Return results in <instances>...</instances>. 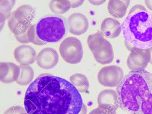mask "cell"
<instances>
[{"instance_id":"1","label":"cell","mask_w":152,"mask_h":114,"mask_svg":"<svg viewBox=\"0 0 152 114\" xmlns=\"http://www.w3.org/2000/svg\"><path fill=\"white\" fill-rule=\"evenodd\" d=\"M24 104L28 114H78L84 104L80 92L71 82L44 74L29 85Z\"/></svg>"},{"instance_id":"2","label":"cell","mask_w":152,"mask_h":114,"mask_svg":"<svg viewBox=\"0 0 152 114\" xmlns=\"http://www.w3.org/2000/svg\"><path fill=\"white\" fill-rule=\"evenodd\" d=\"M119 106L130 114H152V73L130 71L117 88Z\"/></svg>"},{"instance_id":"3","label":"cell","mask_w":152,"mask_h":114,"mask_svg":"<svg viewBox=\"0 0 152 114\" xmlns=\"http://www.w3.org/2000/svg\"><path fill=\"white\" fill-rule=\"evenodd\" d=\"M123 36L133 47L147 50L152 47V12L139 9L131 12L121 24Z\"/></svg>"},{"instance_id":"4","label":"cell","mask_w":152,"mask_h":114,"mask_svg":"<svg viewBox=\"0 0 152 114\" xmlns=\"http://www.w3.org/2000/svg\"><path fill=\"white\" fill-rule=\"evenodd\" d=\"M35 31L39 39L43 42H57L65 35L66 24L61 17L48 16L40 19L36 24Z\"/></svg>"},{"instance_id":"5","label":"cell","mask_w":152,"mask_h":114,"mask_svg":"<svg viewBox=\"0 0 152 114\" xmlns=\"http://www.w3.org/2000/svg\"><path fill=\"white\" fill-rule=\"evenodd\" d=\"M35 10L29 5H23L13 12L8 21L9 28L16 38L27 32L32 25Z\"/></svg>"},{"instance_id":"6","label":"cell","mask_w":152,"mask_h":114,"mask_svg":"<svg viewBox=\"0 0 152 114\" xmlns=\"http://www.w3.org/2000/svg\"><path fill=\"white\" fill-rule=\"evenodd\" d=\"M88 44L98 62L102 64L111 62L113 59L111 47L101 33L90 35L88 39Z\"/></svg>"},{"instance_id":"7","label":"cell","mask_w":152,"mask_h":114,"mask_svg":"<svg viewBox=\"0 0 152 114\" xmlns=\"http://www.w3.org/2000/svg\"><path fill=\"white\" fill-rule=\"evenodd\" d=\"M59 50L62 58L69 64L80 63L83 58L81 42L74 37H68L63 40L59 46Z\"/></svg>"},{"instance_id":"8","label":"cell","mask_w":152,"mask_h":114,"mask_svg":"<svg viewBox=\"0 0 152 114\" xmlns=\"http://www.w3.org/2000/svg\"><path fill=\"white\" fill-rule=\"evenodd\" d=\"M59 59L56 50L51 48H46L42 50L37 55V64L42 69H50L58 64Z\"/></svg>"},{"instance_id":"9","label":"cell","mask_w":152,"mask_h":114,"mask_svg":"<svg viewBox=\"0 0 152 114\" xmlns=\"http://www.w3.org/2000/svg\"><path fill=\"white\" fill-rule=\"evenodd\" d=\"M14 58L20 65L28 66L34 63L37 59L35 50L29 45H22L14 51Z\"/></svg>"},{"instance_id":"10","label":"cell","mask_w":152,"mask_h":114,"mask_svg":"<svg viewBox=\"0 0 152 114\" xmlns=\"http://www.w3.org/2000/svg\"><path fill=\"white\" fill-rule=\"evenodd\" d=\"M20 74L19 66L12 62L0 63V80L4 83L16 81Z\"/></svg>"},{"instance_id":"11","label":"cell","mask_w":152,"mask_h":114,"mask_svg":"<svg viewBox=\"0 0 152 114\" xmlns=\"http://www.w3.org/2000/svg\"><path fill=\"white\" fill-rule=\"evenodd\" d=\"M69 31L75 35H81L88 30V23L87 18L80 13L73 14L68 20Z\"/></svg>"},{"instance_id":"12","label":"cell","mask_w":152,"mask_h":114,"mask_svg":"<svg viewBox=\"0 0 152 114\" xmlns=\"http://www.w3.org/2000/svg\"><path fill=\"white\" fill-rule=\"evenodd\" d=\"M118 68L115 66L102 68L98 74L99 82L106 87H114L118 85Z\"/></svg>"},{"instance_id":"13","label":"cell","mask_w":152,"mask_h":114,"mask_svg":"<svg viewBox=\"0 0 152 114\" xmlns=\"http://www.w3.org/2000/svg\"><path fill=\"white\" fill-rule=\"evenodd\" d=\"M113 91L110 90H104L100 93L98 97L99 107L102 109L106 114L115 113V110L111 104Z\"/></svg>"},{"instance_id":"14","label":"cell","mask_w":152,"mask_h":114,"mask_svg":"<svg viewBox=\"0 0 152 114\" xmlns=\"http://www.w3.org/2000/svg\"><path fill=\"white\" fill-rule=\"evenodd\" d=\"M15 3V1L12 0L0 1V25L1 31L5 22L12 15L11 11Z\"/></svg>"},{"instance_id":"15","label":"cell","mask_w":152,"mask_h":114,"mask_svg":"<svg viewBox=\"0 0 152 114\" xmlns=\"http://www.w3.org/2000/svg\"><path fill=\"white\" fill-rule=\"evenodd\" d=\"M16 39L18 42L22 43L31 42L38 45H43L46 44L41 41L37 36L36 33L35 24L31 25L25 34Z\"/></svg>"},{"instance_id":"16","label":"cell","mask_w":152,"mask_h":114,"mask_svg":"<svg viewBox=\"0 0 152 114\" xmlns=\"http://www.w3.org/2000/svg\"><path fill=\"white\" fill-rule=\"evenodd\" d=\"M19 67L20 68V74L16 82L21 86L29 84L32 81L34 76L33 69L30 66L20 65Z\"/></svg>"},{"instance_id":"17","label":"cell","mask_w":152,"mask_h":114,"mask_svg":"<svg viewBox=\"0 0 152 114\" xmlns=\"http://www.w3.org/2000/svg\"><path fill=\"white\" fill-rule=\"evenodd\" d=\"M71 83L73 85L78 91L81 92L88 91L89 88V82L85 75L76 74L70 77Z\"/></svg>"},{"instance_id":"18","label":"cell","mask_w":152,"mask_h":114,"mask_svg":"<svg viewBox=\"0 0 152 114\" xmlns=\"http://www.w3.org/2000/svg\"><path fill=\"white\" fill-rule=\"evenodd\" d=\"M70 1H51L50 3V8L51 12L56 14H63L70 9Z\"/></svg>"},{"instance_id":"19","label":"cell","mask_w":152,"mask_h":114,"mask_svg":"<svg viewBox=\"0 0 152 114\" xmlns=\"http://www.w3.org/2000/svg\"><path fill=\"white\" fill-rule=\"evenodd\" d=\"M4 114H28L26 110L20 106H13L7 109Z\"/></svg>"},{"instance_id":"20","label":"cell","mask_w":152,"mask_h":114,"mask_svg":"<svg viewBox=\"0 0 152 114\" xmlns=\"http://www.w3.org/2000/svg\"><path fill=\"white\" fill-rule=\"evenodd\" d=\"M89 114H106L102 109L100 108H96L90 112Z\"/></svg>"},{"instance_id":"21","label":"cell","mask_w":152,"mask_h":114,"mask_svg":"<svg viewBox=\"0 0 152 114\" xmlns=\"http://www.w3.org/2000/svg\"><path fill=\"white\" fill-rule=\"evenodd\" d=\"M87 107L83 104V107H82L81 110L80 112V113L78 114H87Z\"/></svg>"},{"instance_id":"22","label":"cell","mask_w":152,"mask_h":114,"mask_svg":"<svg viewBox=\"0 0 152 114\" xmlns=\"http://www.w3.org/2000/svg\"><path fill=\"white\" fill-rule=\"evenodd\" d=\"M92 4H101L103 3L104 1H89Z\"/></svg>"}]
</instances>
